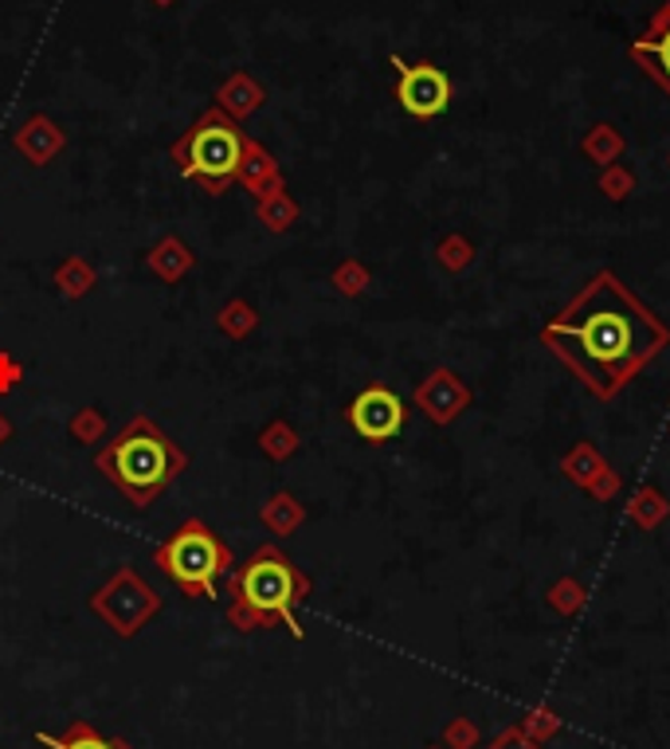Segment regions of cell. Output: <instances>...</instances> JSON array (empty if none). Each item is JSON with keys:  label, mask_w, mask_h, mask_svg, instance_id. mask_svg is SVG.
I'll return each mask as SVG.
<instances>
[{"label": "cell", "mask_w": 670, "mask_h": 749, "mask_svg": "<svg viewBox=\"0 0 670 749\" xmlns=\"http://www.w3.org/2000/svg\"><path fill=\"white\" fill-rule=\"evenodd\" d=\"M479 741V730H474L471 718H456V722L447 726V746L451 749H471Z\"/></svg>", "instance_id": "cell-17"}, {"label": "cell", "mask_w": 670, "mask_h": 749, "mask_svg": "<svg viewBox=\"0 0 670 749\" xmlns=\"http://www.w3.org/2000/svg\"><path fill=\"white\" fill-rule=\"evenodd\" d=\"M349 428L369 443L392 440L404 428V400L384 385H372L349 405Z\"/></svg>", "instance_id": "cell-7"}, {"label": "cell", "mask_w": 670, "mask_h": 749, "mask_svg": "<svg viewBox=\"0 0 670 749\" xmlns=\"http://www.w3.org/2000/svg\"><path fill=\"white\" fill-rule=\"evenodd\" d=\"M158 566L166 569L189 597L220 600L216 581H220L223 569L232 566V550L216 538L212 526H204L200 518H189L173 538L158 546Z\"/></svg>", "instance_id": "cell-4"}, {"label": "cell", "mask_w": 670, "mask_h": 749, "mask_svg": "<svg viewBox=\"0 0 670 749\" xmlns=\"http://www.w3.org/2000/svg\"><path fill=\"white\" fill-rule=\"evenodd\" d=\"M631 59L643 67L670 99V0H662L659 9H654V17L647 20L643 36L631 43Z\"/></svg>", "instance_id": "cell-8"}, {"label": "cell", "mask_w": 670, "mask_h": 749, "mask_svg": "<svg viewBox=\"0 0 670 749\" xmlns=\"http://www.w3.org/2000/svg\"><path fill=\"white\" fill-rule=\"evenodd\" d=\"M4 432H9V425H4V420H0V436H4Z\"/></svg>", "instance_id": "cell-21"}, {"label": "cell", "mask_w": 670, "mask_h": 749, "mask_svg": "<svg viewBox=\"0 0 670 749\" xmlns=\"http://www.w3.org/2000/svg\"><path fill=\"white\" fill-rule=\"evenodd\" d=\"M541 346L584 385L612 400L670 346V330L616 271H596L569 307L541 326Z\"/></svg>", "instance_id": "cell-1"}, {"label": "cell", "mask_w": 670, "mask_h": 749, "mask_svg": "<svg viewBox=\"0 0 670 749\" xmlns=\"http://www.w3.org/2000/svg\"><path fill=\"white\" fill-rule=\"evenodd\" d=\"M623 150H628L623 133L608 122H596L592 130L584 133V142H580V153H584L588 161H596V166H616V161L623 158Z\"/></svg>", "instance_id": "cell-10"}, {"label": "cell", "mask_w": 670, "mask_h": 749, "mask_svg": "<svg viewBox=\"0 0 670 749\" xmlns=\"http://www.w3.org/2000/svg\"><path fill=\"white\" fill-rule=\"evenodd\" d=\"M487 749H541V746L533 738H526V733H521V726H506V730L498 733V738L490 741Z\"/></svg>", "instance_id": "cell-19"}, {"label": "cell", "mask_w": 670, "mask_h": 749, "mask_svg": "<svg viewBox=\"0 0 670 749\" xmlns=\"http://www.w3.org/2000/svg\"><path fill=\"white\" fill-rule=\"evenodd\" d=\"M521 733H526V738H533L541 746V741H549V738H557V733H561V718H557L549 707H538V710H530V715L521 718Z\"/></svg>", "instance_id": "cell-15"}, {"label": "cell", "mask_w": 670, "mask_h": 749, "mask_svg": "<svg viewBox=\"0 0 670 749\" xmlns=\"http://www.w3.org/2000/svg\"><path fill=\"white\" fill-rule=\"evenodd\" d=\"M392 67H397V99L400 107L412 118H439L451 102V79L439 71L436 63H404V59L392 56Z\"/></svg>", "instance_id": "cell-6"}, {"label": "cell", "mask_w": 670, "mask_h": 749, "mask_svg": "<svg viewBox=\"0 0 670 749\" xmlns=\"http://www.w3.org/2000/svg\"><path fill=\"white\" fill-rule=\"evenodd\" d=\"M443 263H447V267H463V263H471V248H467V240H447V243H443Z\"/></svg>", "instance_id": "cell-20"}, {"label": "cell", "mask_w": 670, "mask_h": 749, "mask_svg": "<svg viewBox=\"0 0 670 749\" xmlns=\"http://www.w3.org/2000/svg\"><path fill=\"white\" fill-rule=\"evenodd\" d=\"M628 515L636 526H643V530H654V526L667 518V495L659 491V487H639L636 495H631L628 502Z\"/></svg>", "instance_id": "cell-12"}, {"label": "cell", "mask_w": 670, "mask_h": 749, "mask_svg": "<svg viewBox=\"0 0 670 749\" xmlns=\"http://www.w3.org/2000/svg\"><path fill=\"white\" fill-rule=\"evenodd\" d=\"M549 608H557L561 617H577L584 608V585L572 581V577H561V581L549 589Z\"/></svg>", "instance_id": "cell-14"}, {"label": "cell", "mask_w": 670, "mask_h": 749, "mask_svg": "<svg viewBox=\"0 0 670 749\" xmlns=\"http://www.w3.org/2000/svg\"><path fill=\"white\" fill-rule=\"evenodd\" d=\"M604 459H600V451L592 448V443H584L580 440L577 448H569V456L561 459V471L569 475L572 483H580V487H588L596 479V475L604 471Z\"/></svg>", "instance_id": "cell-11"}, {"label": "cell", "mask_w": 670, "mask_h": 749, "mask_svg": "<svg viewBox=\"0 0 670 749\" xmlns=\"http://www.w3.org/2000/svg\"><path fill=\"white\" fill-rule=\"evenodd\" d=\"M94 463H99V471L141 510L173 483L189 459H184V451L177 448L153 420L133 417L130 425L99 451Z\"/></svg>", "instance_id": "cell-3"}, {"label": "cell", "mask_w": 670, "mask_h": 749, "mask_svg": "<svg viewBox=\"0 0 670 749\" xmlns=\"http://www.w3.org/2000/svg\"><path fill=\"white\" fill-rule=\"evenodd\" d=\"M243 161V138L240 130H236L228 118H216L208 114L204 122L192 130L189 146H184V177H197V181H204L212 192H220L223 184L232 181L236 169H240Z\"/></svg>", "instance_id": "cell-5"}, {"label": "cell", "mask_w": 670, "mask_h": 749, "mask_svg": "<svg viewBox=\"0 0 670 749\" xmlns=\"http://www.w3.org/2000/svg\"><path fill=\"white\" fill-rule=\"evenodd\" d=\"M631 184H636V177L628 173V169L616 161V166H604V173H600V192L612 200H623L631 192Z\"/></svg>", "instance_id": "cell-16"}, {"label": "cell", "mask_w": 670, "mask_h": 749, "mask_svg": "<svg viewBox=\"0 0 670 749\" xmlns=\"http://www.w3.org/2000/svg\"><path fill=\"white\" fill-rule=\"evenodd\" d=\"M310 577L294 566L282 550L263 546L240 573L232 577V620L251 632V628L282 625L294 640H302L298 625V605L307 600Z\"/></svg>", "instance_id": "cell-2"}, {"label": "cell", "mask_w": 670, "mask_h": 749, "mask_svg": "<svg viewBox=\"0 0 670 749\" xmlns=\"http://www.w3.org/2000/svg\"><path fill=\"white\" fill-rule=\"evenodd\" d=\"M584 491H588V495H596V499H600V502H612V495L620 491V475H616L612 467H604V471L596 475V479L584 487Z\"/></svg>", "instance_id": "cell-18"}, {"label": "cell", "mask_w": 670, "mask_h": 749, "mask_svg": "<svg viewBox=\"0 0 670 749\" xmlns=\"http://www.w3.org/2000/svg\"><path fill=\"white\" fill-rule=\"evenodd\" d=\"M416 400H420V408L428 412L431 420H436V425H451V420H456L459 412L471 405V389H467V385L459 381L451 369H436V373H431V381L420 385Z\"/></svg>", "instance_id": "cell-9"}, {"label": "cell", "mask_w": 670, "mask_h": 749, "mask_svg": "<svg viewBox=\"0 0 670 749\" xmlns=\"http://www.w3.org/2000/svg\"><path fill=\"white\" fill-rule=\"evenodd\" d=\"M36 741H40V746H48V749H126V746H114V741L99 738V733H94L87 722H71V730H67L63 738L36 733Z\"/></svg>", "instance_id": "cell-13"}]
</instances>
